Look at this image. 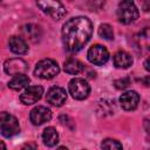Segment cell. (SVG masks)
Returning a JSON list of instances; mask_svg holds the SVG:
<instances>
[{"label":"cell","instance_id":"16","mask_svg":"<svg viewBox=\"0 0 150 150\" xmlns=\"http://www.w3.org/2000/svg\"><path fill=\"white\" fill-rule=\"evenodd\" d=\"M63 68H64V71H66L67 74L77 75V74H80L81 71H83L84 66H83V63H82L80 60L70 57V59H68V60L64 62Z\"/></svg>","mask_w":150,"mask_h":150},{"label":"cell","instance_id":"13","mask_svg":"<svg viewBox=\"0 0 150 150\" xmlns=\"http://www.w3.org/2000/svg\"><path fill=\"white\" fill-rule=\"evenodd\" d=\"M21 32H22V35L25 38H27L28 40H30L32 42H38L42 36L41 28L34 23H27V25L22 26Z\"/></svg>","mask_w":150,"mask_h":150},{"label":"cell","instance_id":"24","mask_svg":"<svg viewBox=\"0 0 150 150\" xmlns=\"http://www.w3.org/2000/svg\"><path fill=\"white\" fill-rule=\"evenodd\" d=\"M23 148H36V145H29V144H26V145H23Z\"/></svg>","mask_w":150,"mask_h":150},{"label":"cell","instance_id":"17","mask_svg":"<svg viewBox=\"0 0 150 150\" xmlns=\"http://www.w3.org/2000/svg\"><path fill=\"white\" fill-rule=\"evenodd\" d=\"M42 141L47 146H54L59 142V134L55 128L47 127L42 132Z\"/></svg>","mask_w":150,"mask_h":150},{"label":"cell","instance_id":"9","mask_svg":"<svg viewBox=\"0 0 150 150\" xmlns=\"http://www.w3.org/2000/svg\"><path fill=\"white\" fill-rule=\"evenodd\" d=\"M28 69V66L26 61L22 59L15 57V59H9L5 62L4 64V70L8 75H18V74H25Z\"/></svg>","mask_w":150,"mask_h":150},{"label":"cell","instance_id":"1","mask_svg":"<svg viewBox=\"0 0 150 150\" xmlns=\"http://www.w3.org/2000/svg\"><path fill=\"white\" fill-rule=\"evenodd\" d=\"M91 34V21L86 16H75L66 21L62 27V43L66 50L76 53L87 45Z\"/></svg>","mask_w":150,"mask_h":150},{"label":"cell","instance_id":"21","mask_svg":"<svg viewBox=\"0 0 150 150\" xmlns=\"http://www.w3.org/2000/svg\"><path fill=\"white\" fill-rule=\"evenodd\" d=\"M130 84V79L129 77H123V79H118L114 81V86L117 89H124Z\"/></svg>","mask_w":150,"mask_h":150},{"label":"cell","instance_id":"14","mask_svg":"<svg viewBox=\"0 0 150 150\" xmlns=\"http://www.w3.org/2000/svg\"><path fill=\"white\" fill-rule=\"evenodd\" d=\"M112 61H114V64H115L116 68L127 69L132 64V56L127 52L120 50V52L114 54Z\"/></svg>","mask_w":150,"mask_h":150},{"label":"cell","instance_id":"4","mask_svg":"<svg viewBox=\"0 0 150 150\" xmlns=\"http://www.w3.org/2000/svg\"><path fill=\"white\" fill-rule=\"evenodd\" d=\"M20 132V125L15 116L9 112H0V134L4 137H13Z\"/></svg>","mask_w":150,"mask_h":150},{"label":"cell","instance_id":"12","mask_svg":"<svg viewBox=\"0 0 150 150\" xmlns=\"http://www.w3.org/2000/svg\"><path fill=\"white\" fill-rule=\"evenodd\" d=\"M138 102H139V95L135 90L125 91L120 97L121 107L124 110H134V109H136L137 105H138Z\"/></svg>","mask_w":150,"mask_h":150},{"label":"cell","instance_id":"7","mask_svg":"<svg viewBox=\"0 0 150 150\" xmlns=\"http://www.w3.org/2000/svg\"><path fill=\"white\" fill-rule=\"evenodd\" d=\"M88 60L93 64L102 66L109 60V52L108 49L102 45H94L88 50Z\"/></svg>","mask_w":150,"mask_h":150},{"label":"cell","instance_id":"2","mask_svg":"<svg viewBox=\"0 0 150 150\" xmlns=\"http://www.w3.org/2000/svg\"><path fill=\"white\" fill-rule=\"evenodd\" d=\"M139 16V12L134 2V0H121L117 7V18L118 21L129 25L136 21Z\"/></svg>","mask_w":150,"mask_h":150},{"label":"cell","instance_id":"18","mask_svg":"<svg viewBox=\"0 0 150 150\" xmlns=\"http://www.w3.org/2000/svg\"><path fill=\"white\" fill-rule=\"evenodd\" d=\"M29 83V77L26 74H18L14 75V77L8 82V87L13 90H21Z\"/></svg>","mask_w":150,"mask_h":150},{"label":"cell","instance_id":"8","mask_svg":"<svg viewBox=\"0 0 150 150\" xmlns=\"http://www.w3.org/2000/svg\"><path fill=\"white\" fill-rule=\"evenodd\" d=\"M29 118H30V122L34 125H41V124L50 121V118H52V111L47 107L38 105L34 109H32V111L29 114Z\"/></svg>","mask_w":150,"mask_h":150},{"label":"cell","instance_id":"3","mask_svg":"<svg viewBox=\"0 0 150 150\" xmlns=\"http://www.w3.org/2000/svg\"><path fill=\"white\" fill-rule=\"evenodd\" d=\"M39 8L54 20H61L66 15V8L60 0H36Z\"/></svg>","mask_w":150,"mask_h":150},{"label":"cell","instance_id":"25","mask_svg":"<svg viewBox=\"0 0 150 150\" xmlns=\"http://www.w3.org/2000/svg\"><path fill=\"white\" fill-rule=\"evenodd\" d=\"M0 149H6V145H5V143L0 142Z\"/></svg>","mask_w":150,"mask_h":150},{"label":"cell","instance_id":"10","mask_svg":"<svg viewBox=\"0 0 150 150\" xmlns=\"http://www.w3.org/2000/svg\"><path fill=\"white\" fill-rule=\"evenodd\" d=\"M42 94H43V88L41 86H30L21 94L20 101L23 104L29 105V104H33V103L38 102L41 98Z\"/></svg>","mask_w":150,"mask_h":150},{"label":"cell","instance_id":"5","mask_svg":"<svg viewBox=\"0 0 150 150\" xmlns=\"http://www.w3.org/2000/svg\"><path fill=\"white\" fill-rule=\"evenodd\" d=\"M60 73V68L56 63V61L52 60V59H43L41 61L38 62V64L35 66V70L34 74L43 80H50L53 77H55L57 74Z\"/></svg>","mask_w":150,"mask_h":150},{"label":"cell","instance_id":"11","mask_svg":"<svg viewBox=\"0 0 150 150\" xmlns=\"http://www.w3.org/2000/svg\"><path fill=\"white\" fill-rule=\"evenodd\" d=\"M46 100L52 105L61 107L66 102V100H67V93L61 87H52L48 90V93H47Z\"/></svg>","mask_w":150,"mask_h":150},{"label":"cell","instance_id":"20","mask_svg":"<svg viewBox=\"0 0 150 150\" xmlns=\"http://www.w3.org/2000/svg\"><path fill=\"white\" fill-rule=\"evenodd\" d=\"M101 148L102 149H122V144L112 138H105L102 143H101Z\"/></svg>","mask_w":150,"mask_h":150},{"label":"cell","instance_id":"19","mask_svg":"<svg viewBox=\"0 0 150 150\" xmlns=\"http://www.w3.org/2000/svg\"><path fill=\"white\" fill-rule=\"evenodd\" d=\"M98 35L102 38V39H105V40H112L114 39V30L111 28L110 25L108 23H102L98 28Z\"/></svg>","mask_w":150,"mask_h":150},{"label":"cell","instance_id":"15","mask_svg":"<svg viewBox=\"0 0 150 150\" xmlns=\"http://www.w3.org/2000/svg\"><path fill=\"white\" fill-rule=\"evenodd\" d=\"M8 46H9V49L13 53L19 54V55L26 54L28 52V46H27L26 41L20 36H15V35L11 36L9 41H8Z\"/></svg>","mask_w":150,"mask_h":150},{"label":"cell","instance_id":"6","mask_svg":"<svg viewBox=\"0 0 150 150\" xmlns=\"http://www.w3.org/2000/svg\"><path fill=\"white\" fill-rule=\"evenodd\" d=\"M69 93L75 100H84L90 94V86L84 79L75 77L69 82Z\"/></svg>","mask_w":150,"mask_h":150},{"label":"cell","instance_id":"23","mask_svg":"<svg viewBox=\"0 0 150 150\" xmlns=\"http://www.w3.org/2000/svg\"><path fill=\"white\" fill-rule=\"evenodd\" d=\"M148 62H149V59H146V60H145V63H144V66H145V69L149 71V66H148Z\"/></svg>","mask_w":150,"mask_h":150},{"label":"cell","instance_id":"26","mask_svg":"<svg viewBox=\"0 0 150 150\" xmlns=\"http://www.w3.org/2000/svg\"><path fill=\"white\" fill-rule=\"evenodd\" d=\"M0 2H1V0H0Z\"/></svg>","mask_w":150,"mask_h":150},{"label":"cell","instance_id":"22","mask_svg":"<svg viewBox=\"0 0 150 150\" xmlns=\"http://www.w3.org/2000/svg\"><path fill=\"white\" fill-rule=\"evenodd\" d=\"M138 1L141 2L142 8H143L145 12H148V11H149V0H138Z\"/></svg>","mask_w":150,"mask_h":150}]
</instances>
